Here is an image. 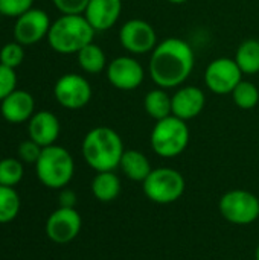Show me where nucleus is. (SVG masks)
I'll return each instance as SVG.
<instances>
[{"label": "nucleus", "instance_id": "1", "mask_svg": "<svg viewBox=\"0 0 259 260\" xmlns=\"http://www.w3.org/2000/svg\"><path fill=\"white\" fill-rule=\"evenodd\" d=\"M195 55L189 43L171 37L160 41L150 56V76L160 88H177L191 76Z\"/></svg>", "mask_w": 259, "mask_h": 260}, {"label": "nucleus", "instance_id": "2", "mask_svg": "<svg viewBox=\"0 0 259 260\" xmlns=\"http://www.w3.org/2000/svg\"><path fill=\"white\" fill-rule=\"evenodd\" d=\"M85 163L96 172L114 171L119 168L125 152L121 136L108 126H96L90 129L81 145Z\"/></svg>", "mask_w": 259, "mask_h": 260}, {"label": "nucleus", "instance_id": "3", "mask_svg": "<svg viewBox=\"0 0 259 260\" xmlns=\"http://www.w3.org/2000/svg\"><path fill=\"white\" fill-rule=\"evenodd\" d=\"M95 32L84 14H61L50 24L47 43L56 53L73 55L93 43Z\"/></svg>", "mask_w": 259, "mask_h": 260}, {"label": "nucleus", "instance_id": "4", "mask_svg": "<svg viewBox=\"0 0 259 260\" xmlns=\"http://www.w3.org/2000/svg\"><path fill=\"white\" fill-rule=\"evenodd\" d=\"M35 172L40 183L49 189H64L73 178L75 161L72 154L58 145L43 148Z\"/></svg>", "mask_w": 259, "mask_h": 260}, {"label": "nucleus", "instance_id": "5", "mask_svg": "<svg viewBox=\"0 0 259 260\" xmlns=\"http://www.w3.org/2000/svg\"><path fill=\"white\" fill-rule=\"evenodd\" d=\"M189 128L188 123L176 116H168L157 120L151 131V148L163 158H174L185 152L189 143Z\"/></svg>", "mask_w": 259, "mask_h": 260}, {"label": "nucleus", "instance_id": "6", "mask_svg": "<svg viewBox=\"0 0 259 260\" xmlns=\"http://www.w3.org/2000/svg\"><path fill=\"white\" fill-rule=\"evenodd\" d=\"M143 193L156 204H171L185 193V178L172 168L153 169L142 183Z\"/></svg>", "mask_w": 259, "mask_h": 260}, {"label": "nucleus", "instance_id": "7", "mask_svg": "<svg viewBox=\"0 0 259 260\" xmlns=\"http://www.w3.org/2000/svg\"><path fill=\"white\" fill-rule=\"evenodd\" d=\"M218 207L221 216L235 225H249L259 218L258 197L249 190L234 189L226 192Z\"/></svg>", "mask_w": 259, "mask_h": 260}, {"label": "nucleus", "instance_id": "8", "mask_svg": "<svg viewBox=\"0 0 259 260\" xmlns=\"http://www.w3.org/2000/svg\"><path fill=\"white\" fill-rule=\"evenodd\" d=\"M121 46L131 55L151 53L157 43V34L151 23L142 18L127 20L119 29Z\"/></svg>", "mask_w": 259, "mask_h": 260}, {"label": "nucleus", "instance_id": "9", "mask_svg": "<svg viewBox=\"0 0 259 260\" xmlns=\"http://www.w3.org/2000/svg\"><path fill=\"white\" fill-rule=\"evenodd\" d=\"M90 82L78 73H66L60 76L53 85V96L56 102L67 110H81L92 99Z\"/></svg>", "mask_w": 259, "mask_h": 260}, {"label": "nucleus", "instance_id": "10", "mask_svg": "<svg viewBox=\"0 0 259 260\" xmlns=\"http://www.w3.org/2000/svg\"><path fill=\"white\" fill-rule=\"evenodd\" d=\"M241 81L243 72L234 58H215L205 70V84L215 94H232Z\"/></svg>", "mask_w": 259, "mask_h": 260}, {"label": "nucleus", "instance_id": "11", "mask_svg": "<svg viewBox=\"0 0 259 260\" xmlns=\"http://www.w3.org/2000/svg\"><path fill=\"white\" fill-rule=\"evenodd\" d=\"M105 75L111 87L121 91H133L139 88L145 79L143 66L133 56H118L107 64Z\"/></svg>", "mask_w": 259, "mask_h": 260}, {"label": "nucleus", "instance_id": "12", "mask_svg": "<svg viewBox=\"0 0 259 260\" xmlns=\"http://www.w3.org/2000/svg\"><path fill=\"white\" fill-rule=\"evenodd\" d=\"M50 18L47 12L38 8H32L18 18H15L12 35L14 41L20 43L21 46H32L41 41L43 38H47L49 29H50Z\"/></svg>", "mask_w": 259, "mask_h": 260}, {"label": "nucleus", "instance_id": "13", "mask_svg": "<svg viewBox=\"0 0 259 260\" xmlns=\"http://www.w3.org/2000/svg\"><path fill=\"white\" fill-rule=\"evenodd\" d=\"M82 219L75 209L60 207L46 222V235L55 244H69L81 232Z\"/></svg>", "mask_w": 259, "mask_h": 260}, {"label": "nucleus", "instance_id": "14", "mask_svg": "<svg viewBox=\"0 0 259 260\" xmlns=\"http://www.w3.org/2000/svg\"><path fill=\"white\" fill-rule=\"evenodd\" d=\"M171 99H172V116L185 122L197 117L206 105L205 91L195 85L179 87L176 93L171 96Z\"/></svg>", "mask_w": 259, "mask_h": 260}, {"label": "nucleus", "instance_id": "15", "mask_svg": "<svg viewBox=\"0 0 259 260\" xmlns=\"http://www.w3.org/2000/svg\"><path fill=\"white\" fill-rule=\"evenodd\" d=\"M35 113V101L26 90H14L0 102L2 117L12 125L29 122Z\"/></svg>", "mask_w": 259, "mask_h": 260}, {"label": "nucleus", "instance_id": "16", "mask_svg": "<svg viewBox=\"0 0 259 260\" xmlns=\"http://www.w3.org/2000/svg\"><path fill=\"white\" fill-rule=\"evenodd\" d=\"M61 125L58 117L50 111H35L27 122V136L41 148L55 145L60 137Z\"/></svg>", "mask_w": 259, "mask_h": 260}, {"label": "nucleus", "instance_id": "17", "mask_svg": "<svg viewBox=\"0 0 259 260\" xmlns=\"http://www.w3.org/2000/svg\"><path fill=\"white\" fill-rule=\"evenodd\" d=\"M122 12V0H90L84 17L96 32L111 29Z\"/></svg>", "mask_w": 259, "mask_h": 260}, {"label": "nucleus", "instance_id": "18", "mask_svg": "<svg viewBox=\"0 0 259 260\" xmlns=\"http://www.w3.org/2000/svg\"><path fill=\"white\" fill-rule=\"evenodd\" d=\"M119 168L128 180L137 183H143L153 171L148 157L136 149H125Z\"/></svg>", "mask_w": 259, "mask_h": 260}, {"label": "nucleus", "instance_id": "19", "mask_svg": "<svg viewBox=\"0 0 259 260\" xmlns=\"http://www.w3.org/2000/svg\"><path fill=\"white\" fill-rule=\"evenodd\" d=\"M92 193L101 203H111L121 193V180L113 171L96 172L92 181Z\"/></svg>", "mask_w": 259, "mask_h": 260}, {"label": "nucleus", "instance_id": "20", "mask_svg": "<svg viewBox=\"0 0 259 260\" xmlns=\"http://www.w3.org/2000/svg\"><path fill=\"white\" fill-rule=\"evenodd\" d=\"M143 110L156 122L162 120V119L172 114V99L166 93L165 88L157 87L154 90H150L145 94V98H143Z\"/></svg>", "mask_w": 259, "mask_h": 260}, {"label": "nucleus", "instance_id": "21", "mask_svg": "<svg viewBox=\"0 0 259 260\" xmlns=\"http://www.w3.org/2000/svg\"><path fill=\"white\" fill-rule=\"evenodd\" d=\"M76 58H78V66L81 67V70L89 75H98L107 69L105 52L96 43H90L85 47H82L76 53Z\"/></svg>", "mask_w": 259, "mask_h": 260}, {"label": "nucleus", "instance_id": "22", "mask_svg": "<svg viewBox=\"0 0 259 260\" xmlns=\"http://www.w3.org/2000/svg\"><path fill=\"white\" fill-rule=\"evenodd\" d=\"M234 59L237 61L243 75L259 73V40L256 38L244 40L238 46Z\"/></svg>", "mask_w": 259, "mask_h": 260}, {"label": "nucleus", "instance_id": "23", "mask_svg": "<svg viewBox=\"0 0 259 260\" xmlns=\"http://www.w3.org/2000/svg\"><path fill=\"white\" fill-rule=\"evenodd\" d=\"M20 213V197L14 187L0 186V224H8Z\"/></svg>", "mask_w": 259, "mask_h": 260}, {"label": "nucleus", "instance_id": "24", "mask_svg": "<svg viewBox=\"0 0 259 260\" xmlns=\"http://www.w3.org/2000/svg\"><path fill=\"white\" fill-rule=\"evenodd\" d=\"M232 99L235 105L241 110H252L258 105L259 90L250 81H241L232 91Z\"/></svg>", "mask_w": 259, "mask_h": 260}, {"label": "nucleus", "instance_id": "25", "mask_svg": "<svg viewBox=\"0 0 259 260\" xmlns=\"http://www.w3.org/2000/svg\"><path fill=\"white\" fill-rule=\"evenodd\" d=\"M24 169L18 158H3L0 160V186L14 187L23 178Z\"/></svg>", "mask_w": 259, "mask_h": 260}, {"label": "nucleus", "instance_id": "26", "mask_svg": "<svg viewBox=\"0 0 259 260\" xmlns=\"http://www.w3.org/2000/svg\"><path fill=\"white\" fill-rule=\"evenodd\" d=\"M23 59H24V46H21L17 41L6 43L0 49V62L11 69H17L23 62Z\"/></svg>", "mask_w": 259, "mask_h": 260}, {"label": "nucleus", "instance_id": "27", "mask_svg": "<svg viewBox=\"0 0 259 260\" xmlns=\"http://www.w3.org/2000/svg\"><path fill=\"white\" fill-rule=\"evenodd\" d=\"M34 8V0H0V15L18 18Z\"/></svg>", "mask_w": 259, "mask_h": 260}, {"label": "nucleus", "instance_id": "28", "mask_svg": "<svg viewBox=\"0 0 259 260\" xmlns=\"http://www.w3.org/2000/svg\"><path fill=\"white\" fill-rule=\"evenodd\" d=\"M41 151L43 148L35 143L34 140L27 139L24 142H21L18 145V149H17V155H18V160L21 163H27V165H35L41 155Z\"/></svg>", "mask_w": 259, "mask_h": 260}, {"label": "nucleus", "instance_id": "29", "mask_svg": "<svg viewBox=\"0 0 259 260\" xmlns=\"http://www.w3.org/2000/svg\"><path fill=\"white\" fill-rule=\"evenodd\" d=\"M17 88V73L15 69H11L0 62V102Z\"/></svg>", "mask_w": 259, "mask_h": 260}, {"label": "nucleus", "instance_id": "30", "mask_svg": "<svg viewBox=\"0 0 259 260\" xmlns=\"http://www.w3.org/2000/svg\"><path fill=\"white\" fill-rule=\"evenodd\" d=\"M90 0H52L61 14H84Z\"/></svg>", "mask_w": 259, "mask_h": 260}, {"label": "nucleus", "instance_id": "31", "mask_svg": "<svg viewBox=\"0 0 259 260\" xmlns=\"http://www.w3.org/2000/svg\"><path fill=\"white\" fill-rule=\"evenodd\" d=\"M76 204V195L73 190L63 189L60 192V207H67V209H75Z\"/></svg>", "mask_w": 259, "mask_h": 260}, {"label": "nucleus", "instance_id": "32", "mask_svg": "<svg viewBox=\"0 0 259 260\" xmlns=\"http://www.w3.org/2000/svg\"><path fill=\"white\" fill-rule=\"evenodd\" d=\"M166 2H169V3H172V5H183V3H186L188 0H166Z\"/></svg>", "mask_w": 259, "mask_h": 260}, {"label": "nucleus", "instance_id": "33", "mask_svg": "<svg viewBox=\"0 0 259 260\" xmlns=\"http://www.w3.org/2000/svg\"><path fill=\"white\" fill-rule=\"evenodd\" d=\"M255 260H259V245H258V248H256V254H255Z\"/></svg>", "mask_w": 259, "mask_h": 260}]
</instances>
